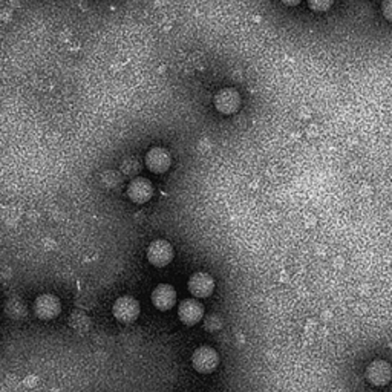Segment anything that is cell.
<instances>
[{
    "mask_svg": "<svg viewBox=\"0 0 392 392\" xmlns=\"http://www.w3.org/2000/svg\"><path fill=\"white\" fill-rule=\"evenodd\" d=\"M114 318L123 323H132L140 316V302L132 296H121L112 307Z\"/></svg>",
    "mask_w": 392,
    "mask_h": 392,
    "instance_id": "obj_1",
    "label": "cell"
},
{
    "mask_svg": "<svg viewBox=\"0 0 392 392\" xmlns=\"http://www.w3.org/2000/svg\"><path fill=\"white\" fill-rule=\"evenodd\" d=\"M174 259V247L164 239H156L147 247V260L155 267H166Z\"/></svg>",
    "mask_w": 392,
    "mask_h": 392,
    "instance_id": "obj_2",
    "label": "cell"
},
{
    "mask_svg": "<svg viewBox=\"0 0 392 392\" xmlns=\"http://www.w3.org/2000/svg\"><path fill=\"white\" fill-rule=\"evenodd\" d=\"M192 363H194V368L198 371V373L210 374L218 368L219 355L213 348L201 347L195 351L194 355H192Z\"/></svg>",
    "mask_w": 392,
    "mask_h": 392,
    "instance_id": "obj_3",
    "label": "cell"
},
{
    "mask_svg": "<svg viewBox=\"0 0 392 392\" xmlns=\"http://www.w3.org/2000/svg\"><path fill=\"white\" fill-rule=\"evenodd\" d=\"M61 311V302L54 294H42L34 302V313L39 319L51 320L57 318Z\"/></svg>",
    "mask_w": 392,
    "mask_h": 392,
    "instance_id": "obj_4",
    "label": "cell"
},
{
    "mask_svg": "<svg viewBox=\"0 0 392 392\" xmlns=\"http://www.w3.org/2000/svg\"><path fill=\"white\" fill-rule=\"evenodd\" d=\"M146 166L152 174H164L172 166V156L167 149L152 147L146 155Z\"/></svg>",
    "mask_w": 392,
    "mask_h": 392,
    "instance_id": "obj_5",
    "label": "cell"
},
{
    "mask_svg": "<svg viewBox=\"0 0 392 392\" xmlns=\"http://www.w3.org/2000/svg\"><path fill=\"white\" fill-rule=\"evenodd\" d=\"M392 378V368L388 362L374 360L367 368V380L373 386H384Z\"/></svg>",
    "mask_w": 392,
    "mask_h": 392,
    "instance_id": "obj_6",
    "label": "cell"
},
{
    "mask_svg": "<svg viewBox=\"0 0 392 392\" xmlns=\"http://www.w3.org/2000/svg\"><path fill=\"white\" fill-rule=\"evenodd\" d=\"M178 316H180L184 325L194 327L203 319L204 307L196 299H185L180 304V308H178Z\"/></svg>",
    "mask_w": 392,
    "mask_h": 392,
    "instance_id": "obj_7",
    "label": "cell"
},
{
    "mask_svg": "<svg viewBox=\"0 0 392 392\" xmlns=\"http://www.w3.org/2000/svg\"><path fill=\"white\" fill-rule=\"evenodd\" d=\"M189 291L195 298H209L215 291V280L209 273L198 271L189 279Z\"/></svg>",
    "mask_w": 392,
    "mask_h": 392,
    "instance_id": "obj_8",
    "label": "cell"
},
{
    "mask_svg": "<svg viewBox=\"0 0 392 392\" xmlns=\"http://www.w3.org/2000/svg\"><path fill=\"white\" fill-rule=\"evenodd\" d=\"M240 106V97L236 89H223L215 95V107L224 115L235 114Z\"/></svg>",
    "mask_w": 392,
    "mask_h": 392,
    "instance_id": "obj_9",
    "label": "cell"
},
{
    "mask_svg": "<svg viewBox=\"0 0 392 392\" xmlns=\"http://www.w3.org/2000/svg\"><path fill=\"white\" fill-rule=\"evenodd\" d=\"M127 195L132 203L144 204L152 198L154 185L149 180H146V178H135V180H132L129 184Z\"/></svg>",
    "mask_w": 392,
    "mask_h": 392,
    "instance_id": "obj_10",
    "label": "cell"
},
{
    "mask_svg": "<svg viewBox=\"0 0 392 392\" xmlns=\"http://www.w3.org/2000/svg\"><path fill=\"white\" fill-rule=\"evenodd\" d=\"M152 304L160 311H167L176 304V291L169 284H160L152 293Z\"/></svg>",
    "mask_w": 392,
    "mask_h": 392,
    "instance_id": "obj_11",
    "label": "cell"
},
{
    "mask_svg": "<svg viewBox=\"0 0 392 392\" xmlns=\"http://www.w3.org/2000/svg\"><path fill=\"white\" fill-rule=\"evenodd\" d=\"M70 325L71 328L77 329L80 333H85L87 331L89 328H91V319L87 318V316L83 311H74L70 318Z\"/></svg>",
    "mask_w": 392,
    "mask_h": 392,
    "instance_id": "obj_12",
    "label": "cell"
},
{
    "mask_svg": "<svg viewBox=\"0 0 392 392\" xmlns=\"http://www.w3.org/2000/svg\"><path fill=\"white\" fill-rule=\"evenodd\" d=\"M6 314H8L10 318L19 320V319L26 318L28 311H26V307H25L23 302H20L17 299H12L8 302V305H6Z\"/></svg>",
    "mask_w": 392,
    "mask_h": 392,
    "instance_id": "obj_13",
    "label": "cell"
},
{
    "mask_svg": "<svg viewBox=\"0 0 392 392\" xmlns=\"http://www.w3.org/2000/svg\"><path fill=\"white\" fill-rule=\"evenodd\" d=\"M334 0H308V6L316 12H325L331 8Z\"/></svg>",
    "mask_w": 392,
    "mask_h": 392,
    "instance_id": "obj_14",
    "label": "cell"
},
{
    "mask_svg": "<svg viewBox=\"0 0 392 392\" xmlns=\"http://www.w3.org/2000/svg\"><path fill=\"white\" fill-rule=\"evenodd\" d=\"M382 12L384 19L392 23V0H383L382 3Z\"/></svg>",
    "mask_w": 392,
    "mask_h": 392,
    "instance_id": "obj_15",
    "label": "cell"
},
{
    "mask_svg": "<svg viewBox=\"0 0 392 392\" xmlns=\"http://www.w3.org/2000/svg\"><path fill=\"white\" fill-rule=\"evenodd\" d=\"M302 2V0H282V3H285L288 6H296V5H299Z\"/></svg>",
    "mask_w": 392,
    "mask_h": 392,
    "instance_id": "obj_16",
    "label": "cell"
}]
</instances>
